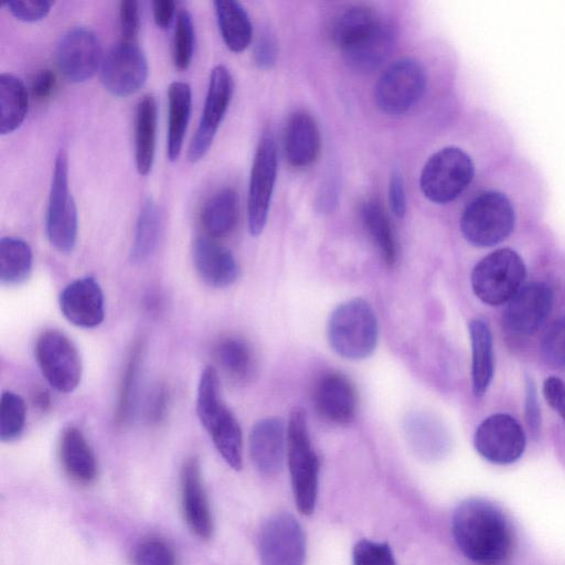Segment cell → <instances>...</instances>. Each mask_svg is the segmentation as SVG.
Masks as SVG:
<instances>
[{
	"label": "cell",
	"mask_w": 565,
	"mask_h": 565,
	"mask_svg": "<svg viewBox=\"0 0 565 565\" xmlns=\"http://www.w3.org/2000/svg\"><path fill=\"white\" fill-rule=\"evenodd\" d=\"M539 207H544L541 177L512 153L477 184L462 206L459 230L471 246L494 247L514 233L525 212Z\"/></svg>",
	"instance_id": "cell-1"
},
{
	"label": "cell",
	"mask_w": 565,
	"mask_h": 565,
	"mask_svg": "<svg viewBox=\"0 0 565 565\" xmlns=\"http://www.w3.org/2000/svg\"><path fill=\"white\" fill-rule=\"evenodd\" d=\"M452 535L460 551L480 565H497L512 550V530L504 513L481 498L461 502L452 515Z\"/></svg>",
	"instance_id": "cell-2"
},
{
	"label": "cell",
	"mask_w": 565,
	"mask_h": 565,
	"mask_svg": "<svg viewBox=\"0 0 565 565\" xmlns=\"http://www.w3.org/2000/svg\"><path fill=\"white\" fill-rule=\"evenodd\" d=\"M507 158H481L460 145L445 146L425 162L420 190L433 203H452Z\"/></svg>",
	"instance_id": "cell-3"
},
{
	"label": "cell",
	"mask_w": 565,
	"mask_h": 565,
	"mask_svg": "<svg viewBox=\"0 0 565 565\" xmlns=\"http://www.w3.org/2000/svg\"><path fill=\"white\" fill-rule=\"evenodd\" d=\"M327 338L332 350L344 359L369 358L379 341V323L371 305L363 298L338 305L329 317Z\"/></svg>",
	"instance_id": "cell-4"
},
{
	"label": "cell",
	"mask_w": 565,
	"mask_h": 565,
	"mask_svg": "<svg viewBox=\"0 0 565 565\" xmlns=\"http://www.w3.org/2000/svg\"><path fill=\"white\" fill-rule=\"evenodd\" d=\"M286 428L287 460L296 505L301 514L309 515L317 501L319 459L311 446L303 408L291 409Z\"/></svg>",
	"instance_id": "cell-5"
},
{
	"label": "cell",
	"mask_w": 565,
	"mask_h": 565,
	"mask_svg": "<svg viewBox=\"0 0 565 565\" xmlns=\"http://www.w3.org/2000/svg\"><path fill=\"white\" fill-rule=\"evenodd\" d=\"M526 268L513 248L501 247L483 256L471 271L473 294L490 306L507 303L522 287Z\"/></svg>",
	"instance_id": "cell-6"
},
{
	"label": "cell",
	"mask_w": 565,
	"mask_h": 565,
	"mask_svg": "<svg viewBox=\"0 0 565 565\" xmlns=\"http://www.w3.org/2000/svg\"><path fill=\"white\" fill-rule=\"evenodd\" d=\"M78 216L68 186V157L61 149L54 161L46 212V233L51 245L63 254L71 253L77 239Z\"/></svg>",
	"instance_id": "cell-7"
},
{
	"label": "cell",
	"mask_w": 565,
	"mask_h": 565,
	"mask_svg": "<svg viewBox=\"0 0 565 565\" xmlns=\"http://www.w3.org/2000/svg\"><path fill=\"white\" fill-rule=\"evenodd\" d=\"M426 83L425 70L416 60L399 58L379 77L374 90L376 105L387 115L405 114L422 98Z\"/></svg>",
	"instance_id": "cell-8"
},
{
	"label": "cell",
	"mask_w": 565,
	"mask_h": 565,
	"mask_svg": "<svg viewBox=\"0 0 565 565\" xmlns=\"http://www.w3.org/2000/svg\"><path fill=\"white\" fill-rule=\"evenodd\" d=\"M35 359L46 382L61 393L81 383L82 360L70 338L58 330L43 331L35 343Z\"/></svg>",
	"instance_id": "cell-9"
},
{
	"label": "cell",
	"mask_w": 565,
	"mask_h": 565,
	"mask_svg": "<svg viewBox=\"0 0 565 565\" xmlns=\"http://www.w3.org/2000/svg\"><path fill=\"white\" fill-rule=\"evenodd\" d=\"M277 175V147L270 129L258 142L249 178L247 222L250 235L258 236L267 222Z\"/></svg>",
	"instance_id": "cell-10"
},
{
	"label": "cell",
	"mask_w": 565,
	"mask_h": 565,
	"mask_svg": "<svg viewBox=\"0 0 565 565\" xmlns=\"http://www.w3.org/2000/svg\"><path fill=\"white\" fill-rule=\"evenodd\" d=\"M262 565H303L306 539L297 519L286 512L268 518L258 534Z\"/></svg>",
	"instance_id": "cell-11"
},
{
	"label": "cell",
	"mask_w": 565,
	"mask_h": 565,
	"mask_svg": "<svg viewBox=\"0 0 565 565\" xmlns=\"http://www.w3.org/2000/svg\"><path fill=\"white\" fill-rule=\"evenodd\" d=\"M232 94L233 78L230 71L224 65H216L211 71L202 116L189 146L188 159L191 162L200 161L210 150Z\"/></svg>",
	"instance_id": "cell-12"
},
{
	"label": "cell",
	"mask_w": 565,
	"mask_h": 565,
	"mask_svg": "<svg viewBox=\"0 0 565 565\" xmlns=\"http://www.w3.org/2000/svg\"><path fill=\"white\" fill-rule=\"evenodd\" d=\"M473 444L478 454L486 460L497 465H509L523 455L526 437L514 417L499 413L479 424Z\"/></svg>",
	"instance_id": "cell-13"
},
{
	"label": "cell",
	"mask_w": 565,
	"mask_h": 565,
	"mask_svg": "<svg viewBox=\"0 0 565 565\" xmlns=\"http://www.w3.org/2000/svg\"><path fill=\"white\" fill-rule=\"evenodd\" d=\"M55 62L63 76L72 83L92 78L103 63L96 33L85 26L65 32L57 42Z\"/></svg>",
	"instance_id": "cell-14"
},
{
	"label": "cell",
	"mask_w": 565,
	"mask_h": 565,
	"mask_svg": "<svg viewBox=\"0 0 565 565\" xmlns=\"http://www.w3.org/2000/svg\"><path fill=\"white\" fill-rule=\"evenodd\" d=\"M148 62L135 42H121L103 60L100 79L105 89L114 96L127 97L137 93L147 82Z\"/></svg>",
	"instance_id": "cell-15"
},
{
	"label": "cell",
	"mask_w": 565,
	"mask_h": 565,
	"mask_svg": "<svg viewBox=\"0 0 565 565\" xmlns=\"http://www.w3.org/2000/svg\"><path fill=\"white\" fill-rule=\"evenodd\" d=\"M553 306V291L544 282L523 285L507 302L502 326L511 334L529 335L548 317Z\"/></svg>",
	"instance_id": "cell-16"
},
{
	"label": "cell",
	"mask_w": 565,
	"mask_h": 565,
	"mask_svg": "<svg viewBox=\"0 0 565 565\" xmlns=\"http://www.w3.org/2000/svg\"><path fill=\"white\" fill-rule=\"evenodd\" d=\"M312 403L321 418L331 424L345 425L356 414V390L347 375L338 371H329L317 380Z\"/></svg>",
	"instance_id": "cell-17"
},
{
	"label": "cell",
	"mask_w": 565,
	"mask_h": 565,
	"mask_svg": "<svg viewBox=\"0 0 565 565\" xmlns=\"http://www.w3.org/2000/svg\"><path fill=\"white\" fill-rule=\"evenodd\" d=\"M62 315L72 324L93 329L105 317V301L102 287L94 277L87 276L70 282L60 294Z\"/></svg>",
	"instance_id": "cell-18"
},
{
	"label": "cell",
	"mask_w": 565,
	"mask_h": 565,
	"mask_svg": "<svg viewBox=\"0 0 565 565\" xmlns=\"http://www.w3.org/2000/svg\"><path fill=\"white\" fill-rule=\"evenodd\" d=\"M386 24L376 11L363 4L340 11L331 23L330 35L334 45L347 56L370 42Z\"/></svg>",
	"instance_id": "cell-19"
},
{
	"label": "cell",
	"mask_w": 565,
	"mask_h": 565,
	"mask_svg": "<svg viewBox=\"0 0 565 565\" xmlns=\"http://www.w3.org/2000/svg\"><path fill=\"white\" fill-rule=\"evenodd\" d=\"M249 456L255 468L265 476L278 473L287 449V428L277 416L259 419L249 434Z\"/></svg>",
	"instance_id": "cell-20"
},
{
	"label": "cell",
	"mask_w": 565,
	"mask_h": 565,
	"mask_svg": "<svg viewBox=\"0 0 565 565\" xmlns=\"http://www.w3.org/2000/svg\"><path fill=\"white\" fill-rule=\"evenodd\" d=\"M181 501L184 520L200 539L207 540L213 532V521L202 483L200 463L189 458L181 470Z\"/></svg>",
	"instance_id": "cell-21"
},
{
	"label": "cell",
	"mask_w": 565,
	"mask_h": 565,
	"mask_svg": "<svg viewBox=\"0 0 565 565\" xmlns=\"http://www.w3.org/2000/svg\"><path fill=\"white\" fill-rule=\"evenodd\" d=\"M192 258L198 275L210 287L226 288L238 277L239 269L234 255L214 238H196Z\"/></svg>",
	"instance_id": "cell-22"
},
{
	"label": "cell",
	"mask_w": 565,
	"mask_h": 565,
	"mask_svg": "<svg viewBox=\"0 0 565 565\" xmlns=\"http://www.w3.org/2000/svg\"><path fill=\"white\" fill-rule=\"evenodd\" d=\"M320 132L315 118L306 110H297L289 117L284 135L287 161L295 168L310 166L320 152Z\"/></svg>",
	"instance_id": "cell-23"
},
{
	"label": "cell",
	"mask_w": 565,
	"mask_h": 565,
	"mask_svg": "<svg viewBox=\"0 0 565 565\" xmlns=\"http://www.w3.org/2000/svg\"><path fill=\"white\" fill-rule=\"evenodd\" d=\"M60 458L66 473L77 482L89 483L97 475L95 455L82 430L66 427L60 439Z\"/></svg>",
	"instance_id": "cell-24"
},
{
	"label": "cell",
	"mask_w": 565,
	"mask_h": 565,
	"mask_svg": "<svg viewBox=\"0 0 565 565\" xmlns=\"http://www.w3.org/2000/svg\"><path fill=\"white\" fill-rule=\"evenodd\" d=\"M471 343V383L472 393L480 397L487 392L494 372L492 333L483 319L469 322Z\"/></svg>",
	"instance_id": "cell-25"
},
{
	"label": "cell",
	"mask_w": 565,
	"mask_h": 565,
	"mask_svg": "<svg viewBox=\"0 0 565 565\" xmlns=\"http://www.w3.org/2000/svg\"><path fill=\"white\" fill-rule=\"evenodd\" d=\"M201 425L210 434L226 463L234 470H241L243 466L242 429L230 408L224 404Z\"/></svg>",
	"instance_id": "cell-26"
},
{
	"label": "cell",
	"mask_w": 565,
	"mask_h": 565,
	"mask_svg": "<svg viewBox=\"0 0 565 565\" xmlns=\"http://www.w3.org/2000/svg\"><path fill=\"white\" fill-rule=\"evenodd\" d=\"M158 106L152 94L145 95L137 104L135 119V159L140 175H147L156 153Z\"/></svg>",
	"instance_id": "cell-27"
},
{
	"label": "cell",
	"mask_w": 565,
	"mask_h": 565,
	"mask_svg": "<svg viewBox=\"0 0 565 565\" xmlns=\"http://www.w3.org/2000/svg\"><path fill=\"white\" fill-rule=\"evenodd\" d=\"M239 215L238 196L234 189L224 188L211 195L201 212L202 225L211 238L228 236Z\"/></svg>",
	"instance_id": "cell-28"
},
{
	"label": "cell",
	"mask_w": 565,
	"mask_h": 565,
	"mask_svg": "<svg viewBox=\"0 0 565 565\" xmlns=\"http://www.w3.org/2000/svg\"><path fill=\"white\" fill-rule=\"evenodd\" d=\"M169 125L167 154L170 161H175L181 154L184 136L188 129L192 90L185 82H173L168 88Z\"/></svg>",
	"instance_id": "cell-29"
},
{
	"label": "cell",
	"mask_w": 565,
	"mask_h": 565,
	"mask_svg": "<svg viewBox=\"0 0 565 565\" xmlns=\"http://www.w3.org/2000/svg\"><path fill=\"white\" fill-rule=\"evenodd\" d=\"M216 20L222 39L228 50L244 51L252 41L253 28L245 8L235 0L214 1Z\"/></svg>",
	"instance_id": "cell-30"
},
{
	"label": "cell",
	"mask_w": 565,
	"mask_h": 565,
	"mask_svg": "<svg viewBox=\"0 0 565 565\" xmlns=\"http://www.w3.org/2000/svg\"><path fill=\"white\" fill-rule=\"evenodd\" d=\"M29 109V93L24 83L11 73L0 75V134L17 130Z\"/></svg>",
	"instance_id": "cell-31"
},
{
	"label": "cell",
	"mask_w": 565,
	"mask_h": 565,
	"mask_svg": "<svg viewBox=\"0 0 565 565\" xmlns=\"http://www.w3.org/2000/svg\"><path fill=\"white\" fill-rule=\"evenodd\" d=\"M362 223L382 260L390 267L397 260V243L392 224L380 202L367 200L361 205Z\"/></svg>",
	"instance_id": "cell-32"
},
{
	"label": "cell",
	"mask_w": 565,
	"mask_h": 565,
	"mask_svg": "<svg viewBox=\"0 0 565 565\" xmlns=\"http://www.w3.org/2000/svg\"><path fill=\"white\" fill-rule=\"evenodd\" d=\"M215 358L223 372L235 382H246L255 373V358L249 344L234 335L218 341Z\"/></svg>",
	"instance_id": "cell-33"
},
{
	"label": "cell",
	"mask_w": 565,
	"mask_h": 565,
	"mask_svg": "<svg viewBox=\"0 0 565 565\" xmlns=\"http://www.w3.org/2000/svg\"><path fill=\"white\" fill-rule=\"evenodd\" d=\"M161 212L152 198L142 203L135 227L134 243L130 250L132 263L147 260L156 250L161 233Z\"/></svg>",
	"instance_id": "cell-34"
},
{
	"label": "cell",
	"mask_w": 565,
	"mask_h": 565,
	"mask_svg": "<svg viewBox=\"0 0 565 565\" xmlns=\"http://www.w3.org/2000/svg\"><path fill=\"white\" fill-rule=\"evenodd\" d=\"M33 255L22 238L4 236L0 239V280L6 285L25 281L32 270Z\"/></svg>",
	"instance_id": "cell-35"
},
{
	"label": "cell",
	"mask_w": 565,
	"mask_h": 565,
	"mask_svg": "<svg viewBox=\"0 0 565 565\" xmlns=\"http://www.w3.org/2000/svg\"><path fill=\"white\" fill-rule=\"evenodd\" d=\"M142 356L143 344L137 341L130 350L121 377L116 411L118 424H127L134 414Z\"/></svg>",
	"instance_id": "cell-36"
},
{
	"label": "cell",
	"mask_w": 565,
	"mask_h": 565,
	"mask_svg": "<svg viewBox=\"0 0 565 565\" xmlns=\"http://www.w3.org/2000/svg\"><path fill=\"white\" fill-rule=\"evenodd\" d=\"M26 406L23 398L11 391L1 394L0 439L12 441L21 436L25 426Z\"/></svg>",
	"instance_id": "cell-37"
},
{
	"label": "cell",
	"mask_w": 565,
	"mask_h": 565,
	"mask_svg": "<svg viewBox=\"0 0 565 565\" xmlns=\"http://www.w3.org/2000/svg\"><path fill=\"white\" fill-rule=\"evenodd\" d=\"M194 49V26L191 13L182 9L177 14L173 36V64L177 70L185 71L191 64Z\"/></svg>",
	"instance_id": "cell-38"
},
{
	"label": "cell",
	"mask_w": 565,
	"mask_h": 565,
	"mask_svg": "<svg viewBox=\"0 0 565 565\" xmlns=\"http://www.w3.org/2000/svg\"><path fill=\"white\" fill-rule=\"evenodd\" d=\"M541 353L553 367H565V317L554 321L541 341Z\"/></svg>",
	"instance_id": "cell-39"
},
{
	"label": "cell",
	"mask_w": 565,
	"mask_h": 565,
	"mask_svg": "<svg viewBox=\"0 0 565 565\" xmlns=\"http://www.w3.org/2000/svg\"><path fill=\"white\" fill-rule=\"evenodd\" d=\"M134 565H177L171 546L160 539H147L140 542L132 554Z\"/></svg>",
	"instance_id": "cell-40"
},
{
	"label": "cell",
	"mask_w": 565,
	"mask_h": 565,
	"mask_svg": "<svg viewBox=\"0 0 565 565\" xmlns=\"http://www.w3.org/2000/svg\"><path fill=\"white\" fill-rule=\"evenodd\" d=\"M354 565H396L392 550L386 543L366 539L359 541L353 548Z\"/></svg>",
	"instance_id": "cell-41"
},
{
	"label": "cell",
	"mask_w": 565,
	"mask_h": 565,
	"mask_svg": "<svg viewBox=\"0 0 565 565\" xmlns=\"http://www.w3.org/2000/svg\"><path fill=\"white\" fill-rule=\"evenodd\" d=\"M53 6L47 0H13L6 3L9 12L23 22H36L45 18Z\"/></svg>",
	"instance_id": "cell-42"
},
{
	"label": "cell",
	"mask_w": 565,
	"mask_h": 565,
	"mask_svg": "<svg viewBox=\"0 0 565 565\" xmlns=\"http://www.w3.org/2000/svg\"><path fill=\"white\" fill-rule=\"evenodd\" d=\"M170 402V393L164 384H157L148 395L145 406L146 420L157 425L164 420Z\"/></svg>",
	"instance_id": "cell-43"
},
{
	"label": "cell",
	"mask_w": 565,
	"mask_h": 565,
	"mask_svg": "<svg viewBox=\"0 0 565 565\" xmlns=\"http://www.w3.org/2000/svg\"><path fill=\"white\" fill-rule=\"evenodd\" d=\"M120 32L125 42H134L140 29L139 2L125 0L119 7Z\"/></svg>",
	"instance_id": "cell-44"
},
{
	"label": "cell",
	"mask_w": 565,
	"mask_h": 565,
	"mask_svg": "<svg viewBox=\"0 0 565 565\" xmlns=\"http://www.w3.org/2000/svg\"><path fill=\"white\" fill-rule=\"evenodd\" d=\"M277 57V41L274 34L264 30L254 46V61L260 68L271 67Z\"/></svg>",
	"instance_id": "cell-45"
},
{
	"label": "cell",
	"mask_w": 565,
	"mask_h": 565,
	"mask_svg": "<svg viewBox=\"0 0 565 565\" xmlns=\"http://www.w3.org/2000/svg\"><path fill=\"white\" fill-rule=\"evenodd\" d=\"M525 422L535 437L541 427V412L536 396V387L531 376L525 377Z\"/></svg>",
	"instance_id": "cell-46"
},
{
	"label": "cell",
	"mask_w": 565,
	"mask_h": 565,
	"mask_svg": "<svg viewBox=\"0 0 565 565\" xmlns=\"http://www.w3.org/2000/svg\"><path fill=\"white\" fill-rule=\"evenodd\" d=\"M543 395L565 422V382L556 376L547 377L543 383Z\"/></svg>",
	"instance_id": "cell-47"
},
{
	"label": "cell",
	"mask_w": 565,
	"mask_h": 565,
	"mask_svg": "<svg viewBox=\"0 0 565 565\" xmlns=\"http://www.w3.org/2000/svg\"><path fill=\"white\" fill-rule=\"evenodd\" d=\"M388 201L394 215L403 217L406 213V194L403 177L398 170H394L390 179Z\"/></svg>",
	"instance_id": "cell-48"
},
{
	"label": "cell",
	"mask_w": 565,
	"mask_h": 565,
	"mask_svg": "<svg viewBox=\"0 0 565 565\" xmlns=\"http://www.w3.org/2000/svg\"><path fill=\"white\" fill-rule=\"evenodd\" d=\"M56 87V75L50 68L40 70L31 83V93L38 100L49 98Z\"/></svg>",
	"instance_id": "cell-49"
},
{
	"label": "cell",
	"mask_w": 565,
	"mask_h": 565,
	"mask_svg": "<svg viewBox=\"0 0 565 565\" xmlns=\"http://www.w3.org/2000/svg\"><path fill=\"white\" fill-rule=\"evenodd\" d=\"M153 19L160 29H168L175 13V3L172 0H156L152 2Z\"/></svg>",
	"instance_id": "cell-50"
},
{
	"label": "cell",
	"mask_w": 565,
	"mask_h": 565,
	"mask_svg": "<svg viewBox=\"0 0 565 565\" xmlns=\"http://www.w3.org/2000/svg\"><path fill=\"white\" fill-rule=\"evenodd\" d=\"M33 403L40 411H47L51 406V396L49 392L45 390L36 391L34 393Z\"/></svg>",
	"instance_id": "cell-51"
}]
</instances>
